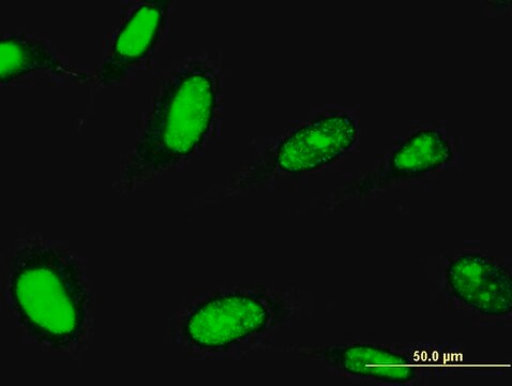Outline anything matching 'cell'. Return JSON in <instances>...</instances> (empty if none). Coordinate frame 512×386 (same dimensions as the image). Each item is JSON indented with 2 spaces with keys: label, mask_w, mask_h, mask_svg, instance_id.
Instances as JSON below:
<instances>
[{
  "label": "cell",
  "mask_w": 512,
  "mask_h": 386,
  "mask_svg": "<svg viewBox=\"0 0 512 386\" xmlns=\"http://www.w3.org/2000/svg\"><path fill=\"white\" fill-rule=\"evenodd\" d=\"M273 314L266 300L248 293H225L201 304L188 318L185 335L204 350H224L265 331Z\"/></svg>",
  "instance_id": "cell-3"
},
{
  "label": "cell",
  "mask_w": 512,
  "mask_h": 386,
  "mask_svg": "<svg viewBox=\"0 0 512 386\" xmlns=\"http://www.w3.org/2000/svg\"><path fill=\"white\" fill-rule=\"evenodd\" d=\"M446 276L456 298L481 315L511 313V277L494 259L477 252L464 254L450 263Z\"/></svg>",
  "instance_id": "cell-5"
},
{
  "label": "cell",
  "mask_w": 512,
  "mask_h": 386,
  "mask_svg": "<svg viewBox=\"0 0 512 386\" xmlns=\"http://www.w3.org/2000/svg\"><path fill=\"white\" fill-rule=\"evenodd\" d=\"M168 3L149 2L135 9L120 28L107 61L98 73L102 85L122 81L129 70L154 47L167 13Z\"/></svg>",
  "instance_id": "cell-6"
},
{
  "label": "cell",
  "mask_w": 512,
  "mask_h": 386,
  "mask_svg": "<svg viewBox=\"0 0 512 386\" xmlns=\"http://www.w3.org/2000/svg\"><path fill=\"white\" fill-rule=\"evenodd\" d=\"M217 79L203 63L177 69L165 81L125 172L126 185L140 183L188 157L205 139L217 106Z\"/></svg>",
  "instance_id": "cell-2"
},
{
  "label": "cell",
  "mask_w": 512,
  "mask_h": 386,
  "mask_svg": "<svg viewBox=\"0 0 512 386\" xmlns=\"http://www.w3.org/2000/svg\"><path fill=\"white\" fill-rule=\"evenodd\" d=\"M37 71L51 72L57 77L75 76L48 43L24 35L2 38L0 41L2 84H10Z\"/></svg>",
  "instance_id": "cell-8"
},
{
  "label": "cell",
  "mask_w": 512,
  "mask_h": 386,
  "mask_svg": "<svg viewBox=\"0 0 512 386\" xmlns=\"http://www.w3.org/2000/svg\"><path fill=\"white\" fill-rule=\"evenodd\" d=\"M327 358L353 376L395 384L409 383L416 377L415 365L410 359L381 347L352 345L336 348L327 354Z\"/></svg>",
  "instance_id": "cell-7"
},
{
  "label": "cell",
  "mask_w": 512,
  "mask_h": 386,
  "mask_svg": "<svg viewBox=\"0 0 512 386\" xmlns=\"http://www.w3.org/2000/svg\"><path fill=\"white\" fill-rule=\"evenodd\" d=\"M9 291L25 328L53 349L80 340L88 315V294L79 267L62 249L32 242L11 260Z\"/></svg>",
  "instance_id": "cell-1"
},
{
  "label": "cell",
  "mask_w": 512,
  "mask_h": 386,
  "mask_svg": "<svg viewBox=\"0 0 512 386\" xmlns=\"http://www.w3.org/2000/svg\"><path fill=\"white\" fill-rule=\"evenodd\" d=\"M453 156L441 132L423 130L398 148L391 157L390 166L398 174L417 175L443 167Z\"/></svg>",
  "instance_id": "cell-9"
},
{
  "label": "cell",
  "mask_w": 512,
  "mask_h": 386,
  "mask_svg": "<svg viewBox=\"0 0 512 386\" xmlns=\"http://www.w3.org/2000/svg\"><path fill=\"white\" fill-rule=\"evenodd\" d=\"M357 126L348 115H330L294 131L278 147L276 165L285 173L320 169L351 150Z\"/></svg>",
  "instance_id": "cell-4"
}]
</instances>
